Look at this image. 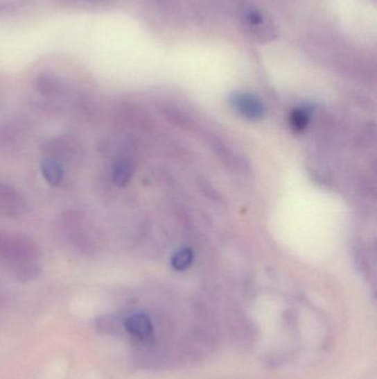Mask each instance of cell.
Here are the masks:
<instances>
[{
	"label": "cell",
	"instance_id": "6da1fadb",
	"mask_svg": "<svg viewBox=\"0 0 377 379\" xmlns=\"http://www.w3.org/2000/svg\"><path fill=\"white\" fill-rule=\"evenodd\" d=\"M234 109L248 120H260L265 116V107L261 100L254 94L237 92L230 99Z\"/></svg>",
	"mask_w": 377,
	"mask_h": 379
},
{
	"label": "cell",
	"instance_id": "7a4b0ae2",
	"mask_svg": "<svg viewBox=\"0 0 377 379\" xmlns=\"http://www.w3.org/2000/svg\"><path fill=\"white\" fill-rule=\"evenodd\" d=\"M125 328L133 337L148 343L153 338V325L145 314H134L126 319Z\"/></svg>",
	"mask_w": 377,
	"mask_h": 379
},
{
	"label": "cell",
	"instance_id": "3957f363",
	"mask_svg": "<svg viewBox=\"0 0 377 379\" xmlns=\"http://www.w3.org/2000/svg\"><path fill=\"white\" fill-rule=\"evenodd\" d=\"M42 174H44V179L49 183V185L57 187L60 185L63 180L62 165L60 163L55 161L53 159H46L42 165Z\"/></svg>",
	"mask_w": 377,
	"mask_h": 379
},
{
	"label": "cell",
	"instance_id": "277c9868",
	"mask_svg": "<svg viewBox=\"0 0 377 379\" xmlns=\"http://www.w3.org/2000/svg\"><path fill=\"white\" fill-rule=\"evenodd\" d=\"M133 176V167L126 159H120L113 167V181L118 187H125L131 181Z\"/></svg>",
	"mask_w": 377,
	"mask_h": 379
},
{
	"label": "cell",
	"instance_id": "5b68a950",
	"mask_svg": "<svg viewBox=\"0 0 377 379\" xmlns=\"http://www.w3.org/2000/svg\"><path fill=\"white\" fill-rule=\"evenodd\" d=\"M309 112L306 109H295L290 115V124L295 131H304L309 124Z\"/></svg>",
	"mask_w": 377,
	"mask_h": 379
},
{
	"label": "cell",
	"instance_id": "8992f818",
	"mask_svg": "<svg viewBox=\"0 0 377 379\" xmlns=\"http://www.w3.org/2000/svg\"><path fill=\"white\" fill-rule=\"evenodd\" d=\"M191 262H193V252L189 249H183L173 256L172 265L177 271H184L188 269Z\"/></svg>",
	"mask_w": 377,
	"mask_h": 379
},
{
	"label": "cell",
	"instance_id": "52a82bcc",
	"mask_svg": "<svg viewBox=\"0 0 377 379\" xmlns=\"http://www.w3.org/2000/svg\"><path fill=\"white\" fill-rule=\"evenodd\" d=\"M249 19H250L252 24L258 25V24L263 22V17H261V15L258 14L257 11H252V12L249 14Z\"/></svg>",
	"mask_w": 377,
	"mask_h": 379
}]
</instances>
